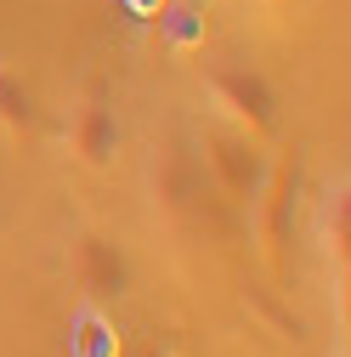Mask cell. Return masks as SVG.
I'll use <instances>...</instances> for the list:
<instances>
[{
  "label": "cell",
  "instance_id": "9",
  "mask_svg": "<svg viewBox=\"0 0 351 357\" xmlns=\"http://www.w3.org/2000/svg\"><path fill=\"white\" fill-rule=\"evenodd\" d=\"M142 357H153V351H142Z\"/></svg>",
  "mask_w": 351,
  "mask_h": 357
},
{
  "label": "cell",
  "instance_id": "4",
  "mask_svg": "<svg viewBox=\"0 0 351 357\" xmlns=\"http://www.w3.org/2000/svg\"><path fill=\"white\" fill-rule=\"evenodd\" d=\"M68 142H74V153H79L85 170H108V165L119 159V142H125L119 114H114L108 102H97V97L79 102L74 119H68Z\"/></svg>",
  "mask_w": 351,
  "mask_h": 357
},
{
  "label": "cell",
  "instance_id": "6",
  "mask_svg": "<svg viewBox=\"0 0 351 357\" xmlns=\"http://www.w3.org/2000/svg\"><path fill=\"white\" fill-rule=\"evenodd\" d=\"M0 125L6 130H29L34 125V97H29V85L12 68H0Z\"/></svg>",
  "mask_w": 351,
  "mask_h": 357
},
{
  "label": "cell",
  "instance_id": "1",
  "mask_svg": "<svg viewBox=\"0 0 351 357\" xmlns=\"http://www.w3.org/2000/svg\"><path fill=\"white\" fill-rule=\"evenodd\" d=\"M210 91L233 114V125L249 130V137H267V130L278 125V97H272L267 74H255L244 63H221V68H210Z\"/></svg>",
  "mask_w": 351,
  "mask_h": 357
},
{
  "label": "cell",
  "instance_id": "3",
  "mask_svg": "<svg viewBox=\"0 0 351 357\" xmlns=\"http://www.w3.org/2000/svg\"><path fill=\"white\" fill-rule=\"evenodd\" d=\"M210 170L221 176V188L233 199H255L260 193V176H267V165H260V148L249 142V130H210Z\"/></svg>",
  "mask_w": 351,
  "mask_h": 357
},
{
  "label": "cell",
  "instance_id": "7",
  "mask_svg": "<svg viewBox=\"0 0 351 357\" xmlns=\"http://www.w3.org/2000/svg\"><path fill=\"white\" fill-rule=\"evenodd\" d=\"M323 233H329V255L345 266V244H351V199H345V188L334 193V204L323 215Z\"/></svg>",
  "mask_w": 351,
  "mask_h": 357
},
{
  "label": "cell",
  "instance_id": "2",
  "mask_svg": "<svg viewBox=\"0 0 351 357\" xmlns=\"http://www.w3.org/2000/svg\"><path fill=\"white\" fill-rule=\"evenodd\" d=\"M68 273H74L85 301H119L130 289V261H125L119 238H108V233H74L68 238Z\"/></svg>",
  "mask_w": 351,
  "mask_h": 357
},
{
  "label": "cell",
  "instance_id": "5",
  "mask_svg": "<svg viewBox=\"0 0 351 357\" xmlns=\"http://www.w3.org/2000/svg\"><path fill=\"white\" fill-rule=\"evenodd\" d=\"M68 357H119V329L102 312V301H85L68 312Z\"/></svg>",
  "mask_w": 351,
  "mask_h": 357
},
{
  "label": "cell",
  "instance_id": "8",
  "mask_svg": "<svg viewBox=\"0 0 351 357\" xmlns=\"http://www.w3.org/2000/svg\"><path fill=\"white\" fill-rule=\"evenodd\" d=\"M164 34H170V46H198V40H204V23H198L193 12H170V17H164Z\"/></svg>",
  "mask_w": 351,
  "mask_h": 357
}]
</instances>
